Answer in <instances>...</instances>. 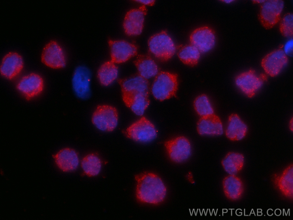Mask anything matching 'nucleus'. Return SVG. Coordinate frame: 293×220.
Returning a JSON list of instances; mask_svg holds the SVG:
<instances>
[{
  "label": "nucleus",
  "instance_id": "obj_1",
  "mask_svg": "<svg viewBox=\"0 0 293 220\" xmlns=\"http://www.w3.org/2000/svg\"><path fill=\"white\" fill-rule=\"evenodd\" d=\"M136 195L140 202L157 204L162 202L166 195L167 190L164 183L157 174L145 172L136 175Z\"/></svg>",
  "mask_w": 293,
  "mask_h": 220
},
{
  "label": "nucleus",
  "instance_id": "obj_2",
  "mask_svg": "<svg viewBox=\"0 0 293 220\" xmlns=\"http://www.w3.org/2000/svg\"><path fill=\"white\" fill-rule=\"evenodd\" d=\"M121 91L126 105L136 115H142L150 104L149 87L143 84L136 83L122 89Z\"/></svg>",
  "mask_w": 293,
  "mask_h": 220
},
{
  "label": "nucleus",
  "instance_id": "obj_3",
  "mask_svg": "<svg viewBox=\"0 0 293 220\" xmlns=\"http://www.w3.org/2000/svg\"><path fill=\"white\" fill-rule=\"evenodd\" d=\"M178 87L177 75L163 71L156 76L151 91L156 99L162 101L175 96Z\"/></svg>",
  "mask_w": 293,
  "mask_h": 220
},
{
  "label": "nucleus",
  "instance_id": "obj_4",
  "mask_svg": "<svg viewBox=\"0 0 293 220\" xmlns=\"http://www.w3.org/2000/svg\"><path fill=\"white\" fill-rule=\"evenodd\" d=\"M148 44L150 52L161 61H167L170 59L176 51L173 40L165 30L151 36Z\"/></svg>",
  "mask_w": 293,
  "mask_h": 220
},
{
  "label": "nucleus",
  "instance_id": "obj_5",
  "mask_svg": "<svg viewBox=\"0 0 293 220\" xmlns=\"http://www.w3.org/2000/svg\"><path fill=\"white\" fill-rule=\"evenodd\" d=\"M118 114L114 107L107 105H98L94 112L92 118L93 125L102 131L111 132L116 127Z\"/></svg>",
  "mask_w": 293,
  "mask_h": 220
},
{
  "label": "nucleus",
  "instance_id": "obj_6",
  "mask_svg": "<svg viewBox=\"0 0 293 220\" xmlns=\"http://www.w3.org/2000/svg\"><path fill=\"white\" fill-rule=\"evenodd\" d=\"M267 80L265 74L262 73L258 75L254 70L250 69L238 75L235 78V82L243 93L251 98L255 95Z\"/></svg>",
  "mask_w": 293,
  "mask_h": 220
},
{
  "label": "nucleus",
  "instance_id": "obj_7",
  "mask_svg": "<svg viewBox=\"0 0 293 220\" xmlns=\"http://www.w3.org/2000/svg\"><path fill=\"white\" fill-rule=\"evenodd\" d=\"M157 132L153 123L143 117L129 127L125 133L127 137L135 141L147 142L155 139Z\"/></svg>",
  "mask_w": 293,
  "mask_h": 220
},
{
  "label": "nucleus",
  "instance_id": "obj_8",
  "mask_svg": "<svg viewBox=\"0 0 293 220\" xmlns=\"http://www.w3.org/2000/svg\"><path fill=\"white\" fill-rule=\"evenodd\" d=\"M284 6L281 0H266L261 6L259 14V20L266 29L273 28L279 21Z\"/></svg>",
  "mask_w": 293,
  "mask_h": 220
},
{
  "label": "nucleus",
  "instance_id": "obj_9",
  "mask_svg": "<svg viewBox=\"0 0 293 220\" xmlns=\"http://www.w3.org/2000/svg\"><path fill=\"white\" fill-rule=\"evenodd\" d=\"M164 145L169 158L175 162H184L191 154V144L184 136H178L167 141Z\"/></svg>",
  "mask_w": 293,
  "mask_h": 220
},
{
  "label": "nucleus",
  "instance_id": "obj_10",
  "mask_svg": "<svg viewBox=\"0 0 293 220\" xmlns=\"http://www.w3.org/2000/svg\"><path fill=\"white\" fill-rule=\"evenodd\" d=\"M189 40L191 44L196 47L200 52L206 53L211 50L215 46V32L208 26H201L192 32Z\"/></svg>",
  "mask_w": 293,
  "mask_h": 220
},
{
  "label": "nucleus",
  "instance_id": "obj_11",
  "mask_svg": "<svg viewBox=\"0 0 293 220\" xmlns=\"http://www.w3.org/2000/svg\"><path fill=\"white\" fill-rule=\"evenodd\" d=\"M41 61L45 65L54 69L64 68L66 64L63 50L57 42L54 40L50 41L44 47Z\"/></svg>",
  "mask_w": 293,
  "mask_h": 220
},
{
  "label": "nucleus",
  "instance_id": "obj_12",
  "mask_svg": "<svg viewBox=\"0 0 293 220\" xmlns=\"http://www.w3.org/2000/svg\"><path fill=\"white\" fill-rule=\"evenodd\" d=\"M147 12L146 6L142 5L138 8L131 9L127 12L123 23V28L126 34L131 36H137L141 34Z\"/></svg>",
  "mask_w": 293,
  "mask_h": 220
},
{
  "label": "nucleus",
  "instance_id": "obj_13",
  "mask_svg": "<svg viewBox=\"0 0 293 220\" xmlns=\"http://www.w3.org/2000/svg\"><path fill=\"white\" fill-rule=\"evenodd\" d=\"M108 44L111 61L115 64L126 62L137 54L136 46L125 40H109Z\"/></svg>",
  "mask_w": 293,
  "mask_h": 220
},
{
  "label": "nucleus",
  "instance_id": "obj_14",
  "mask_svg": "<svg viewBox=\"0 0 293 220\" xmlns=\"http://www.w3.org/2000/svg\"><path fill=\"white\" fill-rule=\"evenodd\" d=\"M91 73L86 67L80 66L75 69L72 79V85L76 96L86 99L90 96V82Z\"/></svg>",
  "mask_w": 293,
  "mask_h": 220
},
{
  "label": "nucleus",
  "instance_id": "obj_15",
  "mask_svg": "<svg viewBox=\"0 0 293 220\" xmlns=\"http://www.w3.org/2000/svg\"><path fill=\"white\" fill-rule=\"evenodd\" d=\"M44 86L42 78L39 74L31 73L22 77L17 85L19 91L29 101L38 95Z\"/></svg>",
  "mask_w": 293,
  "mask_h": 220
},
{
  "label": "nucleus",
  "instance_id": "obj_16",
  "mask_svg": "<svg viewBox=\"0 0 293 220\" xmlns=\"http://www.w3.org/2000/svg\"><path fill=\"white\" fill-rule=\"evenodd\" d=\"M288 58L282 49L275 50L262 59L261 65L265 72L273 77L277 75L288 62Z\"/></svg>",
  "mask_w": 293,
  "mask_h": 220
},
{
  "label": "nucleus",
  "instance_id": "obj_17",
  "mask_svg": "<svg viewBox=\"0 0 293 220\" xmlns=\"http://www.w3.org/2000/svg\"><path fill=\"white\" fill-rule=\"evenodd\" d=\"M23 66L21 56L15 52H9L3 57L0 66L1 74L9 80H12L21 72Z\"/></svg>",
  "mask_w": 293,
  "mask_h": 220
},
{
  "label": "nucleus",
  "instance_id": "obj_18",
  "mask_svg": "<svg viewBox=\"0 0 293 220\" xmlns=\"http://www.w3.org/2000/svg\"><path fill=\"white\" fill-rule=\"evenodd\" d=\"M58 168L64 172H70L78 168L79 159L78 155L74 149L68 148L60 150L52 156Z\"/></svg>",
  "mask_w": 293,
  "mask_h": 220
},
{
  "label": "nucleus",
  "instance_id": "obj_19",
  "mask_svg": "<svg viewBox=\"0 0 293 220\" xmlns=\"http://www.w3.org/2000/svg\"><path fill=\"white\" fill-rule=\"evenodd\" d=\"M197 129L202 135H219L223 132L221 121L214 114L201 117L197 123Z\"/></svg>",
  "mask_w": 293,
  "mask_h": 220
},
{
  "label": "nucleus",
  "instance_id": "obj_20",
  "mask_svg": "<svg viewBox=\"0 0 293 220\" xmlns=\"http://www.w3.org/2000/svg\"><path fill=\"white\" fill-rule=\"evenodd\" d=\"M248 131L247 125L236 113L229 116L225 131L227 137L233 141H240L245 138Z\"/></svg>",
  "mask_w": 293,
  "mask_h": 220
},
{
  "label": "nucleus",
  "instance_id": "obj_21",
  "mask_svg": "<svg viewBox=\"0 0 293 220\" xmlns=\"http://www.w3.org/2000/svg\"><path fill=\"white\" fill-rule=\"evenodd\" d=\"M222 186L225 196L232 201L239 199L243 192V183L236 175H229L225 177L222 181Z\"/></svg>",
  "mask_w": 293,
  "mask_h": 220
},
{
  "label": "nucleus",
  "instance_id": "obj_22",
  "mask_svg": "<svg viewBox=\"0 0 293 220\" xmlns=\"http://www.w3.org/2000/svg\"><path fill=\"white\" fill-rule=\"evenodd\" d=\"M133 62L138 73L145 79H147L154 77L158 73L157 64L149 55H138Z\"/></svg>",
  "mask_w": 293,
  "mask_h": 220
},
{
  "label": "nucleus",
  "instance_id": "obj_23",
  "mask_svg": "<svg viewBox=\"0 0 293 220\" xmlns=\"http://www.w3.org/2000/svg\"><path fill=\"white\" fill-rule=\"evenodd\" d=\"M221 164L224 170L229 175H236L243 168L244 157L240 153L229 152L222 160Z\"/></svg>",
  "mask_w": 293,
  "mask_h": 220
},
{
  "label": "nucleus",
  "instance_id": "obj_24",
  "mask_svg": "<svg viewBox=\"0 0 293 220\" xmlns=\"http://www.w3.org/2000/svg\"><path fill=\"white\" fill-rule=\"evenodd\" d=\"M118 68L111 60L104 63L99 69L98 77L100 83L104 86H108L117 78Z\"/></svg>",
  "mask_w": 293,
  "mask_h": 220
},
{
  "label": "nucleus",
  "instance_id": "obj_25",
  "mask_svg": "<svg viewBox=\"0 0 293 220\" xmlns=\"http://www.w3.org/2000/svg\"><path fill=\"white\" fill-rule=\"evenodd\" d=\"M81 166L84 172L87 176L92 177L97 175L102 167V161L98 155L95 153L89 154L82 159Z\"/></svg>",
  "mask_w": 293,
  "mask_h": 220
},
{
  "label": "nucleus",
  "instance_id": "obj_26",
  "mask_svg": "<svg viewBox=\"0 0 293 220\" xmlns=\"http://www.w3.org/2000/svg\"><path fill=\"white\" fill-rule=\"evenodd\" d=\"M278 187L282 193L286 197L293 198V166L292 164L288 166L284 170L279 177Z\"/></svg>",
  "mask_w": 293,
  "mask_h": 220
},
{
  "label": "nucleus",
  "instance_id": "obj_27",
  "mask_svg": "<svg viewBox=\"0 0 293 220\" xmlns=\"http://www.w3.org/2000/svg\"><path fill=\"white\" fill-rule=\"evenodd\" d=\"M200 52L195 46L191 44L183 47L178 53L180 60L184 64L193 66L198 62Z\"/></svg>",
  "mask_w": 293,
  "mask_h": 220
},
{
  "label": "nucleus",
  "instance_id": "obj_28",
  "mask_svg": "<svg viewBox=\"0 0 293 220\" xmlns=\"http://www.w3.org/2000/svg\"><path fill=\"white\" fill-rule=\"evenodd\" d=\"M197 113L201 117L214 114V110L207 96L202 94L197 97L194 102Z\"/></svg>",
  "mask_w": 293,
  "mask_h": 220
},
{
  "label": "nucleus",
  "instance_id": "obj_29",
  "mask_svg": "<svg viewBox=\"0 0 293 220\" xmlns=\"http://www.w3.org/2000/svg\"><path fill=\"white\" fill-rule=\"evenodd\" d=\"M280 30L282 34L287 38L292 37L293 35V15L291 13L286 14L283 17L280 24Z\"/></svg>",
  "mask_w": 293,
  "mask_h": 220
},
{
  "label": "nucleus",
  "instance_id": "obj_30",
  "mask_svg": "<svg viewBox=\"0 0 293 220\" xmlns=\"http://www.w3.org/2000/svg\"><path fill=\"white\" fill-rule=\"evenodd\" d=\"M284 52L286 55L291 56L293 53V40H290L286 44L284 47Z\"/></svg>",
  "mask_w": 293,
  "mask_h": 220
},
{
  "label": "nucleus",
  "instance_id": "obj_31",
  "mask_svg": "<svg viewBox=\"0 0 293 220\" xmlns=\"http://www.w3.org/2000/svg\"><path fill=\"white\" fill-rule=\"evenodd\" d=\"M185 177L187 180L190 183L192 184L195 183L193 175L192 172L191 171L188 172L186 175Z\"/></svg>",
  "mask_w": 293,
  "mask_h": 220
},
{
  "label": "nucleus",
  "instance_id": "obj_32",
  "mask_svg": "<svg viewBox=\"0 0 293 220\" xmlns=\"http://www.w3.org/2000/svg\"><path fill=\"white\" fill-rule=\"evenodd\" d=\"M136 1L142 3L144 5H148L152 6L155 3V0H136Z\"/></svg>",
  "mask_w": 293,
  "mask_h": 220
},
{
  "label": "nucleus",
  "instance_id": "obj_33",
  "mask_svg": "<svg viewBox=\"0 0 293 220\" xmlns=\"http://www.w3.org/2000/svg\"><path fill=\"white\" fill-rule=\"evenodd\" d=\"M293 118H292L290 119V121L289 124V127L290 129V130L292 132L293 131Z\"/></svg>",
  "mask_w": 293,
  "mask_h": 220
},
{
  "label": "nucleus",
  "instance_id": "obj_34",
  "mask_svg": "<svg viewBox=\"0 0 293 220\" xmlns=\"http://www.w3.org/2000/svg\"><path fill=\"white\" fill-rule=\"evenodd\" d=\"M266 1V0H253V1L254 2V3H263L264 2H265Z\"/></svg>",
  "mask_w": 293,
  "mask_h": 220
},
{
  "label": "nucleus",
  "instance_id": "obj_35",
  "mask_svg": "<svg viewBox=\"0 0 293 220\" xmlns=\"http://www.w3.org/2000/svg\"><path fill=\"white\" fill-rule=\"evenodd\" d=\"M222 1L226 3H231V2L233 1H234L232 0H225Z\"/></svg>",
  "mask_w": 293,
  "mask_h": 220
}]
</instances>
